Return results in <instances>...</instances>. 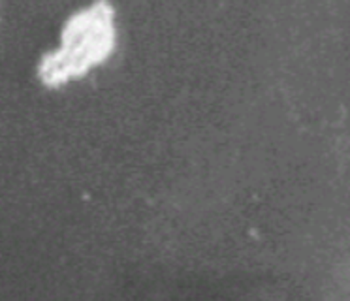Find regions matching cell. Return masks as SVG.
<instances>
[{"instance_id":"obj_1","label":"cell","mask_w":350,"mask_h":301,"mask_svg":"<svg viewBox=\"0 0 350 301\" xmlns=\"http://www.w3.org/2000/svg\"><path fill=\"white\" fill-rule=\"evenodd\" d=\"M113 6L107 0L94 4L72 15L62 30L61 47L46 55L40 62L38 75L47 87L83 77L92 66H98L115 51Z\"/></svg>"}]
</instances>
